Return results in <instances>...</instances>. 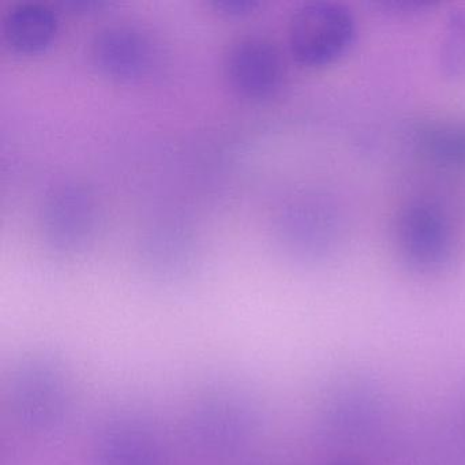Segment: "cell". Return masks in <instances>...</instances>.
<instances>
[{
  "instance_id": "obj_1",
  "label": "cell",
  "mask_w": 465,
  "mask_h": 465,
  "mask_svg": "<svg viewBox=\"0 0 465 465\" xmlns=\"http://www.w3.org/2000/svg\"><path fill=\"white\" fill-rule=\"evenodd\" d=\"M70 389L64 366L47 353L24 356L13 370L10 407L15 420L34 432L56 430L69 411Z\"/></svg>"
},
{
  "instance_id": "obj_2",
  "label": "cell",
  "mask_w": 465,
  "mask_h": 465,
  "mask_svg": "<svg viewBox=\"0 0 465 465\" xmlns=\"http://www.w3.org/2000/svg\"><path fill=\"white\" fill-rule=\"evenodd\" d=\"M358 26L352 13L336 2L301 5L288 24V45L302 66L325 67L344 58L353 47Z\"/></svg>"
},
{
  "instance_id": "obj_3",
  "label": "cell",
  "mask_w": 465,
  "mask_h": 465,
  "mask_svg": "<svg viewBox=\"0 0 465 465\" xmlns=\"http://www.w3.org/2000/svg\"><path fill=\"white\" fill-rule=\"evenodd\" d=\"M394 243L401 262L420 274L437 273L451 260L453 230L445 212L429 201L408 203L399 213Z\"/></svg>"
},
{
  "instance_id": "obj_4",
  "label": "cell",
  "mask_w": 465,
  "mask_h": 465,
  "mask_svg": "<svg viewBox=\"0 0 465 465\" xmlns=\"http://www.w3.org/2000/svg\"><path fill=\"white\" fill-rule=\"evenodd\" d=\"M224 75L236 96L262 103L279 94L285 64L279 48L265 37H239L224 56Z\"/></svg>"
},
{
  "instance_id": "obj_5",
  "label": "cell",
  "mask_w": 465,
  "mask_h": 465,
  "mask_svg": "<svg viewBox=\"0 0 465 465\" xmlns=\"http://www.w3.org/2000/svg\"><path fill=\"white\" fill-rule=\"evenodd\" d=\"M91 56L96 69L105 77L133 83L149 74L157 51L145 29L132 23H114L94 35Z\"/></svg>"
},
{
  "instance_id": "obj_6",
  "label": "cell",
  "mask_w": 465,
  "mask_h": 465,
  "mask_svg": "<svg viewBox=\"0 0 465 465\" xmlns=\"http://www.w3.org/2000/svg\"><path fill=\"white\" fill-rule=\"evenodd\" d=\"M45 232L48 242L62 252H75L91 241L97 224L94 195L80 184L54 190L45 208Z\"/></svg>"
},
{
  "instance_id": "obj_7",
  "label": "cell",
  "mask_w": 465,
  "mask_h": 465,
  "mask_svg": "<svg viewBox=\"0 0 465 465\" xmlns=\"http://www.w3.org/2000/svg\"><path fill=\"white\" fill-rule=\"evenodd\" d=\"M252 408L235 393H214L195 410L193 432L200 443L216 450H232L252 430Z\"/></svg>"
},
{
  "instance_id": "obj_8",
  "label": "cell",
  "mask_w": 465,
  "mask_h": 465,
  "mask_svg": "<svg viewBox=\"0 0 465 465\" xmlns=\"http://www.w3.org/2000/svg\"><path fill=\"white\" fill-rule=\"evenodd\" d=\"M94 465H165L162 445L138 419H116L94 443Z\"/></svg>"
},
{
  "instance_id": "obj_9",
  "label": "cell",
  "mask_w": 465,
  "mask_h": 465,
  "mask_svg": "<svg viewBox=\"0 0 465 465\" xmlns=\"http://www.w3.org/2000/svg\"><path fill=\"white\" fill-rule=\"evenodd\" d=\"M58 34V13L36 0L13 5L2 20L5 45L20 55L45 53L54 45Z\"/></svg>"
},
{
  "instance_id": "obj_10",
  "label": "cell",
  "mask_w": 465,
  "mask_h": 465,
  "mask_svg": "<svg viewBox=\"0 0 465 465\" xmlns=\"http://www.w3.org/2000/svg\"><path fill=\"white\" fill-rule=\"evenodd\" d=\"M440 73L451 80L465 78V7L449 15L438 50Z\"/></svg>"
},
{
  "instance_id": "obj_11",
  "label": "cell",
  "mask_w": 465,
  "mask_h": 465,
  "mask_svg": "<svg viewBox=\"0 0 465 465\" xmlns=\"http://www.w3.org/2000/svg\"><path fill=\"white\" fill-rule=\"evenodd\" d=\"M421 145L435 160L448 164L465 162V130L431 126L421 133Z\"/></svg>"
},
{
  "instance_id": "obj_12",
  "label": "cell",
  "mask_w": 465,
  "mask_h": 465,
  "mask_svg": "<svg viewBox=\"0 0 465 465\" xmlns=\"http://www.w3.org/2000/svg\"><path fill=\"white\" fill-rule=\"evenodd\" d=\"M212 6L220 15H228V17H243L255 12L260 4L257 0H213Z\"/></svg>"
}]
</instances>
